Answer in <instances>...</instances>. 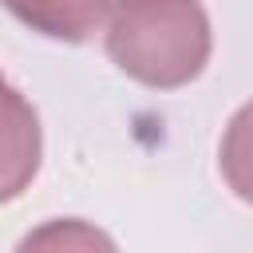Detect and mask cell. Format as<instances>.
<instances>
[{"instance_id": "277c9868", "label": "cell", "mask_w": 253, "mask_h": 253, "mask_svg": "<svg viewBox=\"0 0 253 253\" xmlns=\"http://www.w3.org/2000/svg\"><path fill=\"white\" fill-rule=\"evenodd\" d=\"M12 253H119L115 237L83 217H47L28 229Z\"/></svg>"}, {"instance_id": "6da1fadb", "label": "cell", "mask_w": 253, "mask_h": 253, "mask_svg": "<svg viewBox=\"0 0 253 253\" xmlns=\"http://www.w3.org/2000/svg\"><path fill=\"white\" fill-rule=\"evenodd\" d=\"M103 47L126 79L178 91L206 71L213 32L202 0H115Z\"/></svg>"}, {"instance_id": "7a4b0ae2", "label": "cell", "mask_w": 253, "mask_h": 253, "mask_svg": "<svg viewBox=\"0 0 253 253\" xmlns=\"http://www.w3.org/2000/svg\"><path fill=\"white\" fill-rule=\"evenodd\" d=\"M43 162V126L20 87L0 75V206L16 202Z\"/></svg>"}, {"instance_id": "5b68a950", "label": "cell", "mask_w": 253, "mask_h": 253, "mask_svg": "<svg viewBox=\"0 0 253 253\" xmlns=\"http://www.w3.org/2000/svg\"><path fill=\"white\" fill-rule=\"evenodd\" d=\"M217 170L225 186L245 206H253V99L229 115L221 130V146H217Z\"/></svg>"}, {"instance_id": "3957f363", "label": "cell", "mask_w": 253, "mask_h": 253, "mask_svg": "<svg viewBox=\"0 0 253 253\" xmlns=\"http://www.w3.org/2000/svg\"><path fill=\"white\" fill-rule=\"evenodd\" d=\"M24 28L59 40V43H83L99 32L115 0H0Z\"/></svg>"}]
</instances>
